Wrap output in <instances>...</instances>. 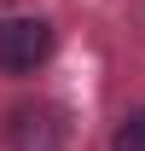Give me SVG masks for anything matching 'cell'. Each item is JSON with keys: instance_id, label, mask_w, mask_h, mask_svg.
<instances>
[{"instance_id": "6da1fadb", "label": "cell", "mask_w": 145, "mask_h": 151, "mask_svg": "<svg viewBox=\"0 0 145 151\" xmlns=\"http://www.w3.org/2000/svg\"><path fill=\"white\" fill-rule=\"evenodd\" d=\"M52 58V23L47 18H0V70L29 76Z\"/></svg>"}, {"instance_id": "7a4b0ae2", "label": "cell", "mask_w": 145, "mask_h": 151, "mask_svg": "<svg viewBox=\"0 0 145 151\" xmlns=\"http://www.w3.org/2000/svg\"><path fill=\"white\" fill-rule=\"evenodd\" d=\"M6 139H12V151H58L70 139V122L58 105H18L6 116Z\"/></svg>"}, {"instance_id": "3957f363", "label": "cell", "mask_w": 145, "mask_h": 151, "mask_svg": "<svg viewBox=\"0 0 145 151\" xmlns=\"http://www.w3.org/2000/svg\"><path fill=\"white\" fill-rule=\"evenodd\" d=\"M110 151H145V105H139V111H128L122 122H116Z\"/></svg>"}]
</instances>
